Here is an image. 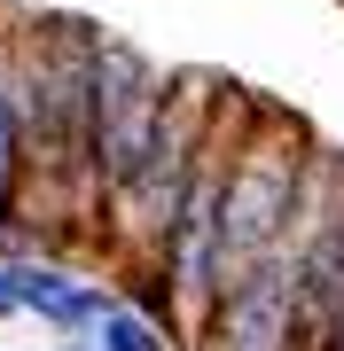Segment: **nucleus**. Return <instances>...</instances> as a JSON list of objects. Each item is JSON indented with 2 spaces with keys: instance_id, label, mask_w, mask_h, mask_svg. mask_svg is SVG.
<instances>
[{
  "instance_id": "f257e3e1",
  "label": "nucleus",
  "mask_w": 344,
  "mask_h": 351,
  "mask_svg": "<svg viewBox=\"0 0 344 351\" xmlns=\"http://www.w3.org/2000/svg\"><path fill=\"white\" fill-rule=\"evenodd\" d=\"M102 24L47 8H8V71L24 110V211L16 234L39 250L94 265L102 188H94V86H102Z\"/></svg>"
},
{
  "instance_id": "9d476101",
  "label": "nucleus",
  "mask_w": 344,
  "mask_h": 351,
  "mask_svg": "<svg viewBox=\"0 0 344 351\" xmlns=\"http://www.w3.org/2000/svg\"><path fill=\"white\" fill-rule=\"evenodd\" d=\"M329 351H344V328H336V336H329Z\"/></svg>"
},
{
  "instance_id": "f03ea898",
  "label": "nucleus",
  "mask_w": 344,
  "mask_h": 351,
  "mask_svg": "<svg viewBox=\"0 0 344 351\" xmlns=\"http://www.w3.org/2000/svg\"><path fill=\"white\" fill-rule=\"evenodd\" d=\"M227 94H235V78H219V71H165V110H157L149 156H141L133 180L110 195L102 242H94V265H110L117 297L157 265V242H165L180 195H188V180H196V156H204V141L219 125V110H227Z\"/></svg>"
},
{
  "instance_id": "20e7f679",
  "label": "nucleus",
  "mask_w": 344,
  "mask_h": 351,
  "mask_svg": "<svg viewBox=\"0 0 344 351\" xmlns=\"http://www.w3.org/2000/svg\"><path fill=\"white\" fill-rule=\"evenodd\" d=\"M157 110H165V63H149L126 39H102V86H94V188H102V211L133 180V164L149 156Z\"/></svg>"
},
{
  "instance_id": "39448f33",
  "label": "nucleus",
  "mask_w": 344,
  "mask_h": 351,
  "mask_svg": "<svg viewBox=\"0 0 344 351\" xmlns=\"http://www.w3.org/2000/svg\"><path fill=\"white\" fill-rule=\"evenodd\" d=\"M16 281V304L24 320H39L47 336H94V320L117 304V281L94 274L87 258H63V250H24V258H0Z\"/></svg>"
},
{
  "instance_id": "1a4fd4ad",
  "label": "nucleus",
  "mask_w": 344,
  "mask_h": 351,
  "mask_svg": "<svg viewBox=\"0 0 344 351\" xmlns=\"http://www.w3.org/2000/svg\"><path fill=\"white\" fill-rule=\"evenodd\" d=\"M0 320H24V304H16V281H8V265H0Z\"/></svg>"
},
{
  "instance_id": "6e6552de",
  "label": "nucleus",
  "mask_w": 344,
  "mask_h": 351,
  "mask_svg": "<svg viewBox=\"0 0 344 351\" xmlns=\"http://www.w3.org/2000/svg\"><path fill=\"white\" fill-rule=\"evenodd\" d=\"M87 343H94V351H180L172 328H165V313H149V304H133V297H117L110 313L94 320Z\"/></svg>"
},
{
  "instance_id": "0eeeda50",
  "label": "nucleus",
  "mask_w": 344,
  "mask_h": 351,
  "mask_svg": "<svg viewBox=\"0 0 344 351\" xmlns=\"http://www.w3.org/2000/svg\"><path fill=\"white\" fill-rule=\"evenodd\" d=\"M24 211V110H16V71H8V8H0V258H24L39 242L16 234Z\"/></svg>"
},
{
  "instance_id": "7ed1b4c3",
  "label": "nucleus",
  "mask_w": 344,
  "mask_h": 351,
  "mask_svg": "<svg viewBox=\"0 0 344 351\" xmlns=\"http://www.w3.org/2000/svg\"><path fill=\"white\" fill-rule=\"evenodd\" d=\"M321 149V133L306 125L297 110L282 101H258L251 133L235 149V172H227V203H219V250H227V281L242 274L251 258H266L290 226V203H297V180Z\"/></svg>"
},
{
  "instance_id": "423d86ee",
  "label": "nucleus",
  "mask_w": 344,
  "mask_h": 351,
  "mask_svg": "<svg viewBox=\"0 0 344 351\" xmlns=\"http://www.w3.org/2000/svg\"><path fill=\"white\" fill-rule=\"evenodd\" d=\"M344 328V211L321 226L297 258V320H290V351H329Z\"/></svg>"
}]
</instances>
